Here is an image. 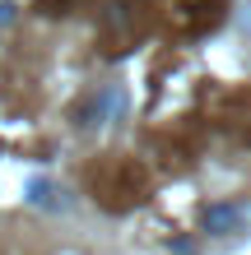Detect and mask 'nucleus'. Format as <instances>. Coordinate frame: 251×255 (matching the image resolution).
Masks as SVG:
<instances>
[{"mask_svg":"<svg viewBox=\"0 0 251 255\" xmlns=\"http://www.w3.org/2000/svg\"><path fill=\"white\" fill-rule=\"evenodd\" d=\"M88 190H93V200L102 209H112V214H126V209H135L149 200V172L140 167L135 158L126 153H112L88 167Z\"/></svg>","mask_w":251,"mask_h":255,"instance_id":"1","label":"nucleus"},{"mask_svg":"<svg viewBox=\"0 0 251 255\" xmlns=\"http://www.w3.org/2000/svg\"><path fill=\"white\" fill-rule=\"evenodd\" d=\"M121 107H126V93L116 84H102L75 107V126L79 130H107L116 116H121Z\"/></svg>","mask_w":251,"mask_h":255,"instance_id":"2","label":"nucleus"},{"mask_svg":"<svg viewBox=\"0 0 251 255\" xmlns=\"http://www.w3.org/2000/svg\"><path fill=\"white\" fill-rule=\"evenodd\" d=\"M9 19H14V5L5 0V5H0V23H9Z\"/></svg>","mask_w":251,"mask_h":255,"instance_id":"6","label":"nucleus"},{"mask_svg":"<svg viewBox=\"0 0 251 255\" xmlns=\"http://www.w3.org/2000/svg\"><path fill=\"white\" fill-rule=\"evenodd\" d=\"M130 28H135V9H130V0H112V5L102 9V33H107V37H126Z\"/></svg>","mask_w":251,"mask_h":255,"instance_id":"5","label":"nucleus"},{"mask_svg":"<svg viewBox=\"0 0 251 255\" xmlns=\"http://www.w3.org/2000/svg\"><path fill=\"white\" fill-rule=\"evenodd\" d=\"M247 223H251V209L242 200H214L200 209V228L210 237H238Z\"/></svg>","mask_w":251,"mask_h":255,"instance_id":"4","label":"nucleus"},{"mask_svg":"<svg viewBox=\"0 0 251 255\" xmlns=\"http://www.w3.org/2000/svg\"><path fill=\"white\" fill-rule=\"evenodd\" d=\"M65 5H75V0H65Z\"/></svg>","mask_w":251,"mask_h":255,"instance_id":"7","label":"nucleus"},{"mask_svg":"<svg viewBox=\"0 0 251 255\" xmlns=\"http://www.w3.org/2000/svg\"><path fill=\"white\" fill-rule=\"evenodd\" d=\"M224 14H228V0H177L172 23L186 37H205V33H214L224 23Z\"/></svg>","mask_w":251,"mask_h":255,"instance_id":"3","label":"nucleus"}]
</instances>
